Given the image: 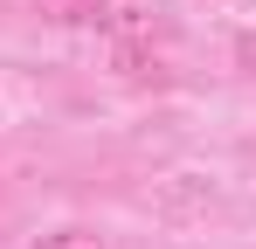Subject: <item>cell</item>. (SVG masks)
I'll return each instance as SVG.
<instances>
[{
  "instance_id": "cell-1",
  "label": "cell",
  "mask_w": 256,
  "mask_h": 249,
  "mask_svg": "<svg viewBox=\"0 0 256 249\" xmlns=\"http://www.w3.org/2000/svg\"><path fill=\"white\" fill-rule=\"evenodd\" d=\"M208 208H214V180L208 173H166L160 180V214L187 222V214H208Z\"/></svg>"
},
{
  "instance_id": "cell-2",
  "label": "cell",
  "mask_w": 256,
  "mask_h": 249,
  "mask_svg": "<svg viewBox=\"0 0 256 249\" xmlns=\"http://www.w3.org/2000/svg\"><path fill=\"white\" fill-rule=\"evenodd\" d=\"M48 14H56L62 28H84V21H104V14H111V0H48Z\"/></svg>"
},
{
  "instance_id": "cell-3",
  "label": "cell",
  "mask_w": 256,
  "mask_h": 249,
  "mask_svg": "<svg viewBox=\"0 0 256 249\" xmlns=\"http://www.w3.org/2000/svg\"><path fill=\"white\" fill-rule=\"evenodd\" d=\"M35 249H104V236L97 228H48V236H35Z\"/></svg>"
},
{
  "instance_id": "cell-4",
  "label": "cell",
  "mask_w": 256,
  "mask_h": 249,
  "mask_svg": "<svg viewBox=\"0 0 256 249\" xmlns=\"http://www.w3.org/2000/svg\"><path fill=\"white\" fill-rule=\"evenodd\" d=\"M236 62H242V70H256V28H242V35H236Z\"/></svg>"
}]
</instances>
